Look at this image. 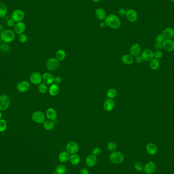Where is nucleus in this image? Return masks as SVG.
I'll return each instance as SVG.
<instances>
[{
	"mask_svg": "<svg viewBox=\"0 0 174 174\" xmlns=\"http://www.w3.org/2000/svg\"><path fill=\"white\" fill-rule=\"evenodd\" d=\"M107 26L113 29H118L121 26V21L118 16L112 14L107 16L105 20Z\"/></svg>",
	"mask_w": 174,
	"mask_h": 174,
	"instance_id": "nucleus-1",
	"label": "nucleus"
},
{
	"mask_svg": "<svg viewBox=\"0 0 174 174\" xmlns=\"http://www.w3.org/2000/svg\"><path fill=\"white\" fill-rule=\"evenodd\" d=\"M0 37L4 42L9 43L13 41L16 38V33L10 29L4 30L1 34Z\"/></svg>",
	"mask_w": 174,
	"mask_h": 174,
	"instance_id": "nucleus-2",
	"label": "nucleus"
},
{
	"mask_svg": "<svg viewBox=\"0 0 174 174\" xmlns=\"http://www.w3.org/2000/svg\"><path fill=\"white\" fill-rule=\"evenodd\" d=\"M109 159L112 163L120 164L122 163L124 160V156L121 152L114 151L110 154Z\"/></svg>",
	"mask_w": 174,
	"mask_h": 174,
	"instance_id": "nucleus-3",
	"label": "nucleus"
},
{
	"mask_svg": "<svg viewBox=\"0 0 174 174\" xmlns=\"http://www.w3.org/2000/svg\"><path fill=\"white\" fill-rule=\"evenodd\" d=\"M10 105V100L9 97L2 94L0 95V111H4L7 110Z\"/></svg>",
	"mask_w": 174,
	"mask_h": 174,
	"instance_id": "nucleus-4",
	"label": "nucleus"
},
{
	"mask_svg": "<svg viewBox=\"0 0 174 174\" xmlns=\"http://www.w3.org/2000/svg\"><path fill=\"white\" fill-rule=\"evenodd\" d=\"M32 119L35 123L42 124L45 121V115L42 112L37 111L32 115Z\"/></svg>",
	"mask_w": 174,
	"mask_h": 174,
	"instance_id": "nucleus-5",
	"label": "nucleus"
},
{
	"mask_svg": "<svg viewBox=\"0 0 174 174\" xmlns=\"http://www.w3.org/2000/svg\"><path fill=\"white\" fill-rule=\"evenodd\" d=\"M59 61L56 58H51L47 60L46 66L47 69L50 71H54L58 69L59 67Z\"/></svg>",
	"mask_w": 174,
	"mask_h": 174,
	"instance_id": "nucleus-6",
	"label": "nucleus"
},
{
	"mask_svg": "<svg viewBox=\"0 0 174 174\" xmlns=\"http://www.w3.org/2000/svg\"><path fill=\"white\" fill-rule=\"evenodd\" d=\"M25 17V12L20 9H16L12 12L11 18L16 22H22Z\"/></svg>",
	"mask_w": 174,
	"mask_h": 174,
	"instance_id": "nucleus-7",
	"label": "nucleus"
},
{
	"mask_svg": "<svg viewBox=\"0 0 174 174\" xmlns=\"http://www.w3.org/2000/svg\"><path fill=\"white\" fill-rule=\"evenodd\" d=\"M30 80L33 85H40L42 81V76L38 72H34L30 76Z\"/></svg>",
	"mask_w": 174,
	"mask_h": 174,
	"instance_id": "nucleus-8",
	"label": "nucleus"
},
{
	"mask_svg": "<svg viewBox=\"0 0 174 174\" xmlns=\"http://www.w3.org/2000/svg\"><path fill=\"white\" fill-rule=\"evenodd\" d=\"M31 85L29 82L26 80L21 81L16 85V89L20 93H25L28 91L30 89Z\"/></svg>",
	"mask_w": 174,
	"mask_h": 174,
	"instance_id": "nucleus-9",
	"label": "nucleus"
},
{
	"mask_svg": "<svg viewBox=\"0 0 174 174\" xmlns=\"http://www.w3.org/2000/svg\"><path fill=\"white\" fill-rule=\"evenodd\" d=\"M66 150L69 154H76L79 150V146L76 142L70 141L67 144Z\"/></svg>",
	"mask_w": 174,
	"mask_h": 174,
	"instance_id": "nucleus-10",
	"label": "nucleus"
},
{
	"mask_svg": "<svg viewBox=\"0 0 174 174\" xmlns=\"http://www.w3.org/2000/svg\"><path fill=\"white\" fill-rule=\"evenodd\" d=\"M125 16L127 18V20L130 22H136L138 18V13L134 9H129L127 10Z\"/></svg>",
	"mask_w": 174,
	"mask_h": 174,
	"instance_id": "nucleus-11",
	"label": "nucleus"
},
{
	"mask_svg": "<svg viewBox=\"0 0 174 174\" xmlns=\"http://www.w3.org/2000/svg\"><path fill=\"white\" fill-rule=\"evenodd\" d=\"M156 163L153 161H149L145 165L144 167V171L145 173L147 174H152L156 171Z\"/></svg>",
	"mask_w": 174,
	"mask_h": 174,
	"instance_id": "nucleus-12",
	"label": "nucleus"
},
{
	"mask_svg": "<svg viewBox=\"0 0 174 174\" xmlns=\"http://www.w3.org/2000/svg\"><path fill=\"white\" fill-rule=\"evenodd\" d=\"M163 48L167 52L174 51V41L172 39H167L163 41L162 43Z\"/></svg>",
	"mask_w": 174,
	"mask_h": 174,
	"instance_id": "nucleus-13",
	"label": "nucleus"
},
{
	"mask_svg": "<svg viewBox=\"0 0 174 174\" xmlns=\"http://www.w3.org/2000/svg\"><path fill=\"white\" fill-rule=\"evenodd\" d=\"M141 56L143 61L146 62H150L152 59L154 58V52L151 49H146L142 51Z\"/></svg>",
	"mask_w": 174,
	"mask_h": 174,
	"instance_id": "nucleus-14",
	"label": "nucleus"
},
{
	"mask_svg": "<svg viewBox=\"0 0 174 174\" xmlns=\"http://www.w3.org/2000/svg\"><path fill=\"white\" fill-rule=\"evenodd\" d=\"M142 51V47L141 45L138 43H134L132 45L130 48V55L134 57L139 56Z\"/></svg>",
	"mask_w": 174,
	"mask_h": 174,
	"instance_id": "nucleus-15",
	"label": "nucleus"
},
{
	"mask_svg": "<svg viewBox=\"0 0 174 174\" xmlns=\"http://www.w3.org/2000/svg\"><path fill=\"white\" fill-rule=\"evenodd\" d=\"M26 25L22 22H16L14 27V32L15 33L18 35H20L24 33L26 30Z\"/></svg>",
	"mask_w": 174,
	"mask_h": 174,
	"instance_id": "nucleus-16",
	"label": "nucleus"
},
{
	"mask_svg": "<svg viewBox=\"0 0 174 174\" xmlns=\"http://www.w3.org/2000/svg\"><path fill=\"white\" fill-rule=\"evenodd\" d=\"M115 107V103L112 99L108 98L105 101L103 104V108L107 112H111Z\"/></svg>",
	"mask_w": 174,
	"mask_h": 174,
	"instance_id": "nucleus-17",
	"label": "nucleus"
},
{
	"mask_svg": "<svg viewBox=\"0 0 174 174\" xmlns=\"http://www.w3.org/2000/svg\"><path fill=\"white\" fill-rule=\"evenodd\" d=\"M97 163V156H95L93 154H90L89 155H88L86 159V163L89 167H93L96 165Z\"/></svg>",
	"mask_w": 174,
	"mask_h": 174,
	"instance_id": "nucleus-18",
	"label": "nucleus"
},
{
	"mask_svg": "<svg viewBox=\"0 0 174 174\" xmlns=\"http://www.w3.org/2000/svg\"><path fill=\"white\" fill-rule=\"evenodd\" d=\"M146 151L148 154L153 155L157 153L158 151V148L155 144L152 143H148L146 147Z\"/></svg>",
	"mask_w": 174,
	"mask_h": 174,
	"instance_id": "nucleus-19",
	"label": "nucleus"
},
{
	"mask_svg": "<svg viewBox=\"0 0 174 174\" xmlns=\"http://www.w3.org/2000/svg\"><path fill=\"white\" fill-rule=\"evenodd\" d=\"M55 78L49 73H45L42 75V81L46 85H51L54 83Z\"/></svg>",
	"mask_w": 174,
	"mask_h": 174,
	"instance_id": "nucleus-20",
	"label": "nucleus"
},
{
	"mask_svg": "<svg viewBox=\"0 0 174 174\" xmlns=\"http://www.w3.org/2000/svg\"><path fill=\"white\" fill-rule=\"evenodd\" d=\"M46 116L48 120L54 121L56 120L57 117V113L56 110L53 108H49L46 111Z\"/></svg>",
	"mask_w": 174,
	"mask_h": 174,
	"instance_id": "nucleus-21",
	"label": "nucleus"
},
{
	"mask_svg": "<svg viewBox=\"0 0 174 174\" xmlns=\"http://www.w3.org/2000/svg\"><path fill=\"white\" fill-rule=\"evenodd\" d=\"M162 34L165 39H171L174 37V29L171 27L167 28L163 30Z\"/></svg>",
	"mask_w": 174,
	"mask_h": 174,
	"instance_id": "nucleus-22",
	"label": "nucleus"
},
{
	"mask_svg": "<svg viewBox=\"0 0 174 174\" xmlns=\"http://www.w3.org/2000/svg\"><path fill=\"white\" fill-rule=\"evenodd\" d=\"M95 16L96 18L101 21L105 20V18L107 16L106 11L104 9L101 8H99L98 9H96L95 11Z\"/></svg>",
	"mask_w": 174,
	"mask_h": 174,
	"instance_id": "nucleus-23",
	"label": "nucleus"
},
{
	"mask_svg": "<svg viewBox=\"0 0 174 174\" xmlns=\"http://www.w3.org/2000/svg\"><path fill=\"white\" fill-rule=\"evenodd\" d=\"M122 62L126 65H130L132 64L134 62V57L131 55L126 54L123 55L121 58Z\"/></svg>",
	"mask_w": 174,
	"mask_h": 174,
	"instance_id": "nucleus-24",
	"label": "nucleus"
},
{
	"mask_svg": "<svg viewBox=\"0 0 174 174\" xmlns=\"http://www.w3.org/2000/svg\"><path fill=\"white\" fill-rule=\"evenodd\" d=\"M49 92L51 96H55L57 95L60 92V88L59 86L56 84H53L49 87Z\"/></svg>",
	"mask_w": 174,
	"mask_h": 174,
	"instance_id": "nucleus-25",
	"label": "nucleus"
},
{
	"mask_svg": "<svg viewBox=\"0 0 174 174\" xmlns=\"http://www.w3.org/2000/svg\"><path fill=\"white\" fill-rule=\"evenodd\" d=\"M70 155L67 151H63L59 155V160L62 163H66L69 161Z\"/></svg>",
	"mask_w": 174,
	"mask_h": 174,
	"instance_id": "nucleus-26",
	"label": "nucleus"
},
{
	"mask_svg": "<svg viewBox=\"0 0 174 174\" xmlns=\"http://www.w3.org/2000/svg\"><path fill=\"white\" fill-rule=\"evenodd\" d=\"M69 161L70 163H71L72 165H78L80 162V156H79L78 154H72L71 156H70Z\"/></svg>",
	"mask_w": 174,
	"mask_h": 174,
	"instance_id": "nucleus-27",
	"label": "nucleus"
},
{
	"mask_svg": "<svg viewBox=\"0 0 174 174\" xmlns=\"http://www.w3.org/2000/svg\"><path fill=\"white\" fill-rule=\"evenodd\" d=\"M159 66H160V62L158 59L153 58L150 61L149 67L150 69L152 70L155 71L157 70L158 69Z\"/></svg>",
	"mask_w": 174,
	"mask_h": 174,
	"instance_id": "nucleus-28",
	"label": "nucleus"
},
{
	"mask_svg": "<svg viewBox=\"0 0 174 174\" xmlns=\"http://www.w3.org/2000/svg\"><path fill=\"white\" fill-rule=\"evenodd\" d=\"M43 126L45 129L47 130H51L53 129L55 127V123H54L53 121L47 120L45 121V122L43 123Z\"/></svg>",
	"mask_w": 174,
	"mask_h": 174,
	"instance_id": "nucleus-29",
	"label": "nucleus"
},
{
	"mask_svg": "<svg viewBox=\"0 0 174 174\" xmlns=\"http://www.w3.org/2000/svg\"><path fill=\"white\" fill-rule=\"evenodd\" d=\"M8 11V8L6 5L2 3H0V18H3L6 16Z\"/></svg>",
	"mask_w": 174,
	"mask_h": 174,
	"instance_id": "nucleus-30",
	"label": "nucleus"
},
{
	"mask_svg": "<svg viewBox=\"0 0 174 174\" xmlns=\"http://www.w3.org/2000/svg\"><path fill=\"white\" fill-rule=\"evenodd\" d=\"M66 52L64 50L60 49L58 50L56 53V58L58 60L62 61L65 59L66 57Z\"/></svg>",
	"mask_w": 174,
	"mask_h": 174,
	"instance_id": "nucleus-31",
	"label": "nucleus"
},
{
	"mask_svg": "<svg viewBox=\"0 0 174 174\" xmlns=\"http://www.w3.org/2000/svg\"><path fill=\"white\" fill-rule=\"evenodd\" d=\"M117 95V92L114 88H110L107 90V96L109 99H114L116 97Z\"/></svg>",
	"mask_w": 174,
	"mask_h": 174,
	"instance_id": "nucleus-32",
	"label": "nucleus"
},
{
	"mask_svg": "<svg viewBox=\"0 0 174 174\" xmlns=\"http://www.w3.org/2000/svg\"><path fill=\"white\" fill-rule=\"evenodd\" d=\"M56 172L58 174H65L67 172V169L65 165H60L57 166Z\"/></svg>",
	"mask_w": 174,
	"mask_h": 174,
	"instance_id": "nucleus-33",
	"label": "nucleus"
},
{
	"mask_svg": "<svg viewBox=\"0 0 174 174\" xmlns=\"http://www.w3.org/2000/svg\"><path fill=\"white\" fill-rule=\"evenodd\" d=\"M107 148L110 151L114 152L116 151L117 149V145L115 142L114 141H111L107 144Z\"/></svg>",
	"mask_w": 174,
	"mask_h": 174,
	"instance_id": "nucleus-34",
	"label": "nucleus"
},
{
	"mask_svg": "<svg viewBox=\"0 0 174 174\" xmlns=\"http://www.w3.org/2000/svg\"><path fill=\"white\" fill-rule=\"evenodd\" d=\"M47 90L48 88H47V85L45 83H41L40 85H39L38 91L41 93L42 94L46 93L47 92Z\"/></svg>",
	"mask_w": 174,
	"mask_h": 174,
	"instance_id": "nucleus-35",
	"label": "nucleus"
},
{
	"mask_svg": "<svg viewBox=\"0 0 174 174\" xmlns=\"http://www.w3.org/2000/svg\"><path fill=\"white\" fill-rule=\"evenodd\" d=\"M7 121L3 119H0V132H4L7 129Z\"/></svg>",
	"mask_w": 174,
	"mask_h": 174,
	"instance_id": "nucleus-36",
	"label": "nucleus"
},
{
	"mask_svg": "<svg viewBox=\"0 0 174 174\" xmlns=\"http://www.w3.org/2000/svg\"><path fill=\"white\" fill-rule=\"evenodd\" d=\"M0 50L4 53H8L10 50V47L8 43H3L0 44Z\"/></svg>",
	"mask_w": 174,
	"mask_h": 174,
	"instance_id": "nucleus-37",
	"label": "nucleus"
},
{
	"mask_svg": "<svg viewBox=\"0 0 174 174\" xmlns=\"http://www.w3.org/2000/svg\"><path fill=\"white\" fill-rule=\"evenodd\" d=\"M28 38L27 35L24 33L19 35L18 37V41L21 43H25L26 42L28 41Z\"/></svg>",
	"mask_w": 174,
	"mask_h": 174,
	"instance_id": "nucleus-38",
	"label": "nucleus"
},
{
	"mask_svg": "<svg viewBox=\"0 0 174 174\" xmlns=\"http://www.w3.org/2000/svg\"><path fill=\"white\" fill-rule=\"evenodd\" d=\"M144 166L140 162H136V163H135L134 164V169L138 172L143 171L144 170Z\"/></svg>",
	"mask_w": 174,
	"mask_h": 174,
	"instance_id": "nucleus-39",
	"label": "nucleus"
},
{
	"mask_svg": "<svg viewBox=\"0 0 174 174\" xmlns=\"http://www.w3.org/2000/svg\"><path fill=\"white\" fill-rule=\"evenodd\" d=\"M163 57V53L161 51H156L154 52V58H155L156 59H160Z\"/></svg>",
	"mask_w": 174,
	"mask_h": 174,
	"instance_id": "nucleus-40",
	"label": "nucleus"
},
{
	"mask_svg": "<svg viewBox=\"0 0 174 174\" xmlns=\"http://www.w3.org/2000/svg\"><path fill=\"white\" fill-rule=\"evenodd\" d=\"M155 40H156V42L162 43L163 42V41L165 40V38L163 36V35L162 34H159L157 36H156Z\"/></svg>",
	"mask_w": 174,
	"mask_h": 174,
	"instance_id": "nucleus-41",
	"label": "nucleus"
},
{
	"mask_svg": "<svg viewBox=\"0 0 174 174\" xmlns=\"http://www.w3.org/2000/svg\"><path fill=\"white\" fill-rule=\"evenodd\" d=\"M101 150L100 148L99 147H96L94 148V149L93 150L92 153L93 155H94L95 156H98L101 154Z\"/></svg>",
	"mask_w": 174,
	"mask_h": 174,
	"instance_id": "nucleus-42",
	"label": "nucleus"
},
{
	"mask_svg": "<svg viewBox=\"0 0 174 174\" xmlns=\"http://www.w3.org/2000/svg\"><path fill=\"white\" fill-rule=\"evenodd\" d=\"M16 22L13 20L12 18L9 19L7 21V25L9 28H12V27H14V26L16 25Z\"/></svg>",
	"mask_w": 174,
	"mask_h": 174,
	"instance_id": "nucleus-43",
	"label": "nucleus"
},
{
	"mask_svg": "<svg viewBox=\"0 0 174 174\" xmlns=\"http://www.w3.org/2000/svg\"><path fill=\"white\" fill-rule=\"evenodd\" d=\"M154 48L155 49H156V51L159 50V51H161V49H163V45L162 43H161L156 42L154 45Z\"/></svg>",
	"mask_w": 174,
	"mask_h": 174,
	"instance_id": "nucleus-44",
	"label": "nucleus"
},
{
	"mask_svg": "<svg viewBox=\"0 0 174 174\" xmlns=\"http://www.w3.org/2000/svg\"><path fill=\"white\" fill-rule=\"evenodd\" d=\"M135 62L138 63V64H141L143 61V59L141 56H138L136 57V58L134 59Z\"/></svg>",
	"mask_w": 174,
	"mask_h": 174,
	"instance_id": "nucleus-45",
	"label": "nucleus"
},
{
	"mask_svg": "<svg viewBox=\"0 0 174 174\" xmlns=\"http://www.w3.org/2000/svg\"><path fill=\"white\" fill-rule=\"evenodd\" d=\"M126 10L124 8H120L118 10V14L119 16H125L126 15Z\"/></svg>",
	"mask_w": 174,
	"mask_h": 174,
	"instance_id": "nucleus-46",
	"label": "nucleus"
},
{
	"mask_svg": "<svg viewBox=\"0 0 174 174\" xmlns=\"http://www.w3.org/2000/svg\"><path fill=\"white\" fill-rule=\"evenodd\" d=\"M54 82L56 84L59 85L62 82V78L60 76H56V78H55Z\"/></svg>",
	"mask_w": 174,
	"mask_h": 174,
	"instance_id": "nucleus-47",
	"label": "nucleus"
},
{
	"mask_svg": "<svg viewBox=\"0 0 174 174\" xmlns=\"http://www.w3.org/2000/svg\"><path fill=\"white\" fill-rule=\"evenodd\" d=\"M79 174H89V171L86 168H83L80 170Z\"/></svg>",
	"mask_w": 174,
	"mask_h": 174,
	"instance_id": "nucleus-48",
	"label": "nucleus"
},
{
	"mask_svg": "<svg viewBox=\"0 0 174 174\" xmlns=\"http://www.w3.org/2000/svg\"><path fill=\"white\" fill-rule=\"evenodd\" d=\"M106 26H107V24H106L105 22H101L99 24V27H100L101 28H102V29L105 28L106 27Z\"/></svg>",
	"mask_w": 174,
	"mask_h": 174,
	"instance_id": "nucleus-49",
	"label": "nucleus"
},
{
	"mask_svg": "<svg viewBox=\"0 0 174 174\" xmlns=\"http://www.w3.org/2000/svg\"><path fill=\"white\" fill-rule=\"evenodd\" d=\"M3 30H3V25L2 24H0V33H1Z\"/></svg>",
	"mask_w": 174,
	"mask_h": 174,
	"instance_id": "nucleus-50",
	"label": "nucleus"
},
{
	"mask_svg": "<svg viewBox=\"0 0 174 174\" xmlns=\"http://www.w3.org/2000/svg\"><path fill=\"white\" fill-rule=\"evenodd\" d=\"M93 2H94L97 3L99 2H100L101 0H92Z\"/></svg>",
	"mask_w": 174,
	"mask_h": 174,
	"instance_id": "nucleus-51",
	"label": "nucleus"
},
{
	"mask_svg": "<svg viewBox=\"0 0 174 174\" xmlns=\"http://www.w3.org/2000/svg\"><path fill=\"white\" fill-rule=\"evenodd\" d=\"M2 118V113L0 112V119H1Z\"/></svg>",
	"mask_w": 174,
	"mask_h": 174,
	"instance_id": "nucleus-52",
	"label": "nucleus"
},
{
	"mask_svg": "<svg viewBox=\"0 0 174 174\" xmlns=\"http://www.w3.org/2000/svg\"><path fill=\"white\" fill-rule=\"evenodd\" d=\"M58 174V173H57V172H54V173H53V174Z\"/></svg>",
	"mask_w": 174,
	"mask_h": 174,
	"instance_id": "nucleus-53",
	"label": "nucleus"
},
{
	"mask_svg": "<svg viewBox=\"0 0 174 174\" xmlns=\"http://www.w3.org/2000/svg\"><path fill=\"white\" fill-rule=\"evenodd\" d=\"M1 41H2V40H1V38L0 37V44L1 43Z\"/></svg>",
	"mask_w": 174,
	"mask_h": 174,
	"instance_id": "nucleus-54",
	"label": "nucleus"
},
{
	"mask_svg": "<svg viewBox=\"0 0 174 174\" xmlns=\"http://www.w3.org/2000/svg\"><path fill=\"white\" fill-rule=\"evenodd\" d=\"M172 2H174V0H170Z\"/></svg>",
	"mask_w": 174,
	"mask_h": 174,
	"instance_id": "nucleus-55",
	"label": "nucleus"
},
{
	"mask_svg": "<svg viewBox=\"0 0 174 174\" xmlns=\"http://www.w3.org/2000/svg\"><path fill=\"white\" fill-rule=\"evenodd\" d=\"M26 1H29V0H26Z\"/></svg>",
	"mask_w": 174,
	"mask_h": 174,
	"instance_id": "nucleus-56",
	"label": "nucleus"
},
{
	"mask_svg": "<svg viewBox=\"0 0 174 174\" xmlns=\"http://www.w3.org/2000/svg\"></svg>",
	"mask_w": 174,
	"mask_h": 174,
	"instance_id": "nucleus-57",
	"label": "nucleus"
}]
</instances>
